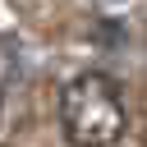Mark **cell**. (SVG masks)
Listing matches in <instances>:
<instances>
[{
	"label": "cell",
	"mask_w": 147,
	"mask_h": 147,
	"mask_svg": "<svg viewBox=\"0 0 147 147\" xmlns=\"http://www.w3.org/2000/svg\"><path fill=\"white\" fill-rule=\"evenodd\" d=\"M60 129L74 147H110L124 133V92L110 74H74L60 87Z\"/></svg>",
	"instance_id": "cell-1"
},
{
	"label": "cell",
	"mask_w": 147,
	"mask_h": 147,
	"mask_svg": "<svg viewBox=\"0 0 147 147\" xmlns=\"http://www.w3.org/2000/svg\"><path fill=\"white\" fill-rule=\"evenodd\" d=\"M14 69H18V55H14V41H0V96L9 92V83H14Z\"/></svg>",
	"instance_id": "cell-2"
}]
</instances>
